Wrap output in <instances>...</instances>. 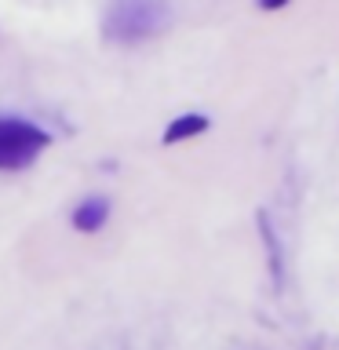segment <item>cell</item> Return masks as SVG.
<instances>
[{"instance_id": "2", "label": "cell", "mask_w": 339, "mask_h": 350, "mask_svg": "<svg viewBox=\"0 0 339 350\" xmlns=\"http://www.w3.org/2000/svg\"><path fill=\"white\" fill-rule=\"evenodd\" d=\"M55 135L37 120L22 113H0V172H26L33 168Z\"/></svg>"}, {"instance_id": "1", "label": "cell", "mask_w": 339, "mask_h": 350, "mask_svg": "<svg viewBox=\"0 0 339 350\" xmlns=\"http://www.w3.org/2000/svg\"><path fill=\"white\" fill-rule=\"evenodd\" d=\"M172 26L168 0H109L103 15V40L117 48H135V44L157 40Z\"/></svg>"}, {"instance_id": "5", "label": "cell", "mask_w": 339, "mask_h": 350, "mask_svg": "<svg viewBox=\"0 0 339 350\" xmlns=\"http://www.w3.org/2000/svg\"><path fill=\"white\" fill-rule=\"evenodd\" d=\"M284 4H288V0H259L262 11H277V8H284Z\"/></svg>"}, {"instance_id": "4", "label": "cell", "mask_w": 339, "mask_h": 350, "mask_svg": "<svg viewBox=\"0 0 339 350\" xmlns=\"http://www.w3.org/2000/svg\"><path fill=\"white\" fill-rule=\"evenodd\" d=\"M208 120L204 113H182V117H175L168 128H164V135L161 142L164 146H175V142H186V139H193V135H201V131H208Z\"/></svg>"}, {"instance_id": "3", "label": "cell", "mask_w": 339, "mask_h": 350, "mask_svg": "<svg viewBox=\"0 0 339 350\" xmlns=\"http://www.w3.org/2000/svg\"><path fill=\"white\" fill-rule=\"evenodd\" d=\"M109 212H113L109 197L92 193V197H84V201H77V208L70 212V223H73L77 234H98V230L109 223Z\"/></svg>"}]
</instances>
